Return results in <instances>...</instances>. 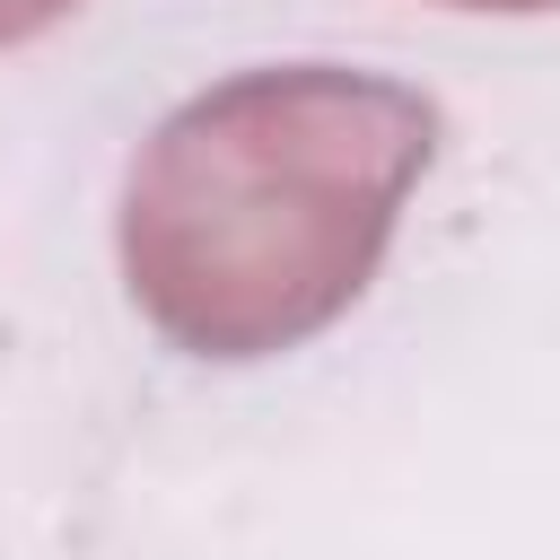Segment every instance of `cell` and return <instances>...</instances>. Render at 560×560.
Wrapping results in <instances>:
<instances>
[{
    "label": "cell",
    "instance_id": "obj_1",
    "mask_svg": "<svg viewBox=\"0 0 560 560\" xmlns=\"http://www.w3.org/2000/svg\"><path fill=\"white\" fill-rule=\"evenodd\" d=\"M438 105L402 79L289 61L201 88L158 122L122 192V280L192 359H271L324 332L376 271Z\"/></svg>",
    "mask_w": 560,
    "mask_h": 560
},
{
    "label": "cell",
    "instance_id": "obj_2",
    "mask_svg": "<svg viewBox=\"0 0 560 560\" xmlns=\"http://www.w3.org/2000/svg\"><path fill=\"white\" fill-rule=\"evenodd\" d=\"M79 0H0V52L9 44H26V35H44V26H61Z\"/></svg>",
    "mask_w": 560,
    "mask_h": 560
},
{
    "label": "cell",
    "instance_id": "obj_3",
    "mask_svg": "<svg viewBox=\"0 0 560 560\" xmlns=\"http://www.w3.org/2000/svg\"><path fill=\"white\" fill-rule=\"evenodd\" d=\"M446 9H508V18H525V9H560V0H446Z\"/></svg>",
    "mask_w": 560,
    "mask_h": 560
}]
</instances>
